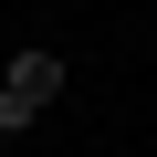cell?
<instances>
[{
  "mask_svg": "<svg viewBox=\"0 0 157 157\" xmlns=\"http://www.w3.org/2000/svg\"><path fill=\"white\" fill-rule=\"evenodd\" d=\"M52 94H63V52H21L11 73H0V136H21Z\"/></svg>",
  "mask_w": 157,
  "mask_h": 157,
  "instance_id": "6da1fadb",
  "label": "cell"
}]
</instances>
